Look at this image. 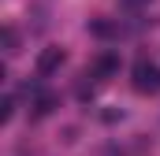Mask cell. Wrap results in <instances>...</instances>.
<instances>
[{"instance_id": "cell-6", "label": "cell", "mask_w": 160, "mask_h": 156, "mask_svg": "<svg viewBox=\"0 0 160 156\" xmlns=\"http://www.w3.org/2000/svg\"><path fill=\"white\" fill-rule=\"evenodd\" d=\"M11 115H15V100H11V97H4V123H8Z\"/></svg>"}, {"instance_id": "cell-4", "label": "cell", "mask_w": 160, "mask_h": 156, "mask_svg": "<svg viewBox=\"0 0 160 156\" xmlns=\"http://www.w3.org/2000/svg\"><path fill=\"white\" fill-rule=\"evenodd\" d=\"M52 104H56V97H52V93H41L38 100H34V112H38V115H48Z\"/></svg>"}, {"instance_id": "cell-1", "label": "cell", "mask_w": 160, "mask_h": 156, "mask_svg": "<svg viewBox=\"0 0 160 156\" xmlns=\"http://www.w3.org/2000/svg\"><path fill=\"white\" fill-rule=\"evenodd\" d=\"M134 89H138V93H157L160 89V71L149 60H138V63H134Z\"/></svg>"}, {"instance_id": "cell-7", "label": "cell", "mask_w": 160, "mask_h": 156, "mask_svg": "<svg viewBox=\"0 0 160 156\" xmlns=\"http://www.w3.org/2000/svg\"><path fill=\"white\" fill-rule=\"evenodd\" d=\"M123 4H127V7H145L149 0H123Z\"/></svg>"}, {"instance_id": "cell-3", "label": "cell", "mask_w": 160, "mask_h": 156, "mask_svg": "<svg viewBox=\"0 0 160 156\" xmlns=\"http://www.w3.org/2000/svg\"><path fill=\"white\" fill-rule=\"evenodd\" d=\"M116 67H119V60H116L112 52H104V56H101V60L93 63V75H112Z\"/></svg>"}, {"instance_id": "cell-5", "label": "cell", "mask_w": 160, "mask_h": 156, "mask_svg": "<svg viewBox=\"0 0 160 156\" xmlns=\"http://www.w3.org/2000/svg\"><path fill=\"white\" fill-rule=\"evenodd\" d=\"M4 52H8V56H15V52H19V48H15V30H11V26L4 30Z\"/></svg>"}, {"instance_id": "cell-2", "label": "cell", "mask_w": 160, "mask_h": 156, "mask_svg": "<svg viewBox=\"0 0 160 156\" xmlns=\"http://www.w3.org/2000/svg\"><path fill=\"white\" fill-rule=\"evenodd\" d=\"M60 63H63V48H45L38 56V75H52Z\"/></svg>"}]
</instances>
